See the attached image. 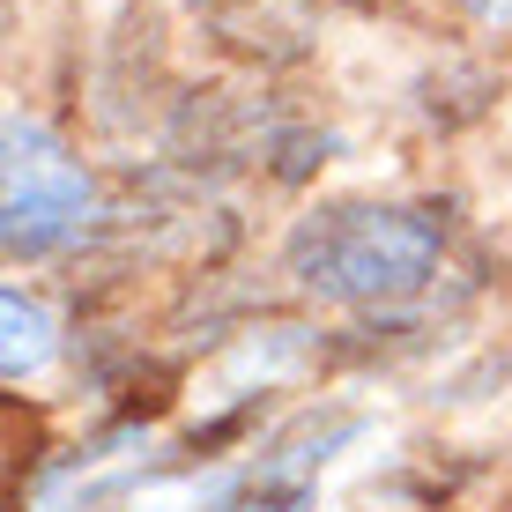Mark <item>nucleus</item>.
<instances>
[{
    "label": "nucleus",
    "mask_w": 512,
    "mask_h": 512,
    "mask_svg": "<svg viewBox=\"0 0 512 512\" xmlns=\"http://www.w3.org/2000/svg\"><path fill=\"white\" fill-rule=\"evenodd\" d=\"M431 268V231L394 208H327L297 238V275L327 297H394Z\"/></svg>",
    "instance_id": "1"
},
{
    "label": "nucleus",
    "mask_w": 512,
    "mask_h": 512,
    "mask_svg": "<svg viewBox=\"0 0 512 512\" xmlns=\"http://www.w3.org/2000/svg\"><path fill=\"white\" fill-rule=\"evenodd\" d=\"M45 312L38 305H23V297H8V379H23V372H38L45 364Z\"/></svg>",
    "instance_id": "3"
},
{
    "label": "nucleus",
    "mask_w": 512,
    "mask_h": 512,
    "mask_svg": "<svg viewBox=\"0 0 512 512\" xmlns=\"http://www.w3.org/2000/svg\"><path fill=\"white\" fill-rule=\"evenodd\" d=\"M82 201H90L82 171L67 164L38 127L15 119V127H8V245H15V253H45V245H60L82 223Z\"/></svg>",
    "instance_id": "2"
}]
</instances>
